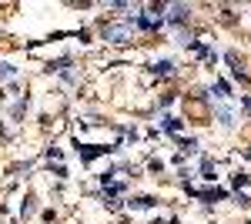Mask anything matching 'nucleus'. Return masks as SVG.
Here are the masks:
<instances>
[{
  "mask_svg": "<svg viewBox=\"0 0 251 224\" xmlns=\"http://www.w3.org/2000/svg\"><path fill=\"white\" fill-rule=\"evenodd\" d=\"M131 24H107L104 27V40L107 44H131Z\"/></svg>",
  "mask_w": 251,
  "mask_h": 224,
  "instance_id": "1",
  "label": "nucleus"
},
{
  "mask_svg": "<svg viewBox=\"0 0 251 224\" xmlns=\"http://www.w3.org/2000/svg\"><path fill=\"white\" fill-rule=\"evenodd\" d=\"M164 10H168V20H171V24H184L188 14H191L184 3H171V7H164Z\"/></svg>",
  "mask_w": 251,
  "mask_h": 224,
  "instance_id": "2",
  "label": "nucleus"
},
{
  "mask_svg": "<svg viewBox=\"0 0 251 224\" xmlns=\"http://www.w3.org/2000/svg\"><path fill=\"white\" fill-rule=\"evenodd\" d=\"M214 117H218L225 127H234V111H231V107H218V111H214Z\"/></svg>",
  "mask_w": 251,
  "mask_h": 224,
  "instance_id": "3",
  "label": "nucleus"
},
{
  "mask_svg": "<svg viewBox=\"0 0 251 224\" xmlns=\"http://www.w3.org/2000/svg\"><path fill=\"white\" fill-rule=\"evenodd\" d=\"M107 148H77V154L84 157V161H91V157H97V154H104Z\"/></svg>",
  "mask_w": 251,
  "mask_h": 224,
  "instance_id": "4",
  "label": "nucleus"
},
{
  "mask_svg": "<svg viewBox=\"0 0 251 224\" xmlns=\"http://www.w3.org/2000/svg\"><path fill=\"white\" fill-rule=\"evenodd\" d=\"M171 71H174L171 60H157V64H154V74H171Z\"/></svg>",
  "mask_w": 251,
  "mask_h": 224,
  "instance_id": "5",
  "label": "nucleus"
},
{
  "mask_svg": "<svg viewBox=\"0 0 251 224\" xmlns=\"http://www.w3.org/2000/svg\"><path fill=\"white\" fill-rule=\"evenodd\" d=\"M161 127H164V131H177V127H181V121H177V117H164V121H161Z\"/></svg>",
  "mask_w": 251,
  "mask_h": 224,
  "instance_id": "6",
  "label": "nucleus"
},
{
  "mask_svg": "<svg viewBox=\"0 0 251 224\" xmlns=\"http://www.w3.org/2000/svg\"><path fill=\"white\" fill-rule=\"evenodd\" d=\"M131 207H154V198H137V201H131Z\"/></svg>",
  "mask_w": 251,
  "mask_h": 224,
  "instance_id": "7",
  "label": "nucleus"
},
{
  "mask_svg": "<svg viewBox=\"0 0 251 224\" xmlns=\"http://www.w3.org/2000/svg\"><path fill=\"white\" fill-rule=\"evenodd\" d=\"M14 74H17V71H14L10 64H0V80H7V77H14Z\"/></svg>",
  "mask_w": 251,
  "mask_h": 224,
  "instance_id": "8",
  "label": "nucleus"
},
{
  "mask_svg": "<svg viewBox=\"0 0 251 224\" xmlns=\"http://www.w3.org/2000/svg\"><path fill=\"white\" fill-rule=\"evenodd\" d=\"M201 177H204V181H211V177H214V168H211V161H204V168H201Z\"/></svg>",
  "mask_w": 251,
  "mask_h": 224,
  "instance_id": "9",
  "label": "nucleus"
},
{
  "mask_svg": "<svg viewBox=\"0 0 251 224\" xmlns=\"http://www.w3.org/2000/svg\"><path fill=\"white\" fill-rule=\"evenodd\" d=\"M214 91H218V97H228V84H225V80H218V87H214Z\"/></svg>",
  "mask_w": 251,
  "mask_h": 224,
  "instance_id": "10",
  "label": "nucleus"
},
{
  "mask_svg": "<svg viewBox=\"0 0 251 224\" xmlns=\"http://www.w3.org/2000/svg\"><path fill=\"white\" fill-rule=\"evenodd\" d=\"M245 111H251V97H245Z\"/></svg>",
  "mask_w": 251,
  "mask_h": 224,
  "instance_id": "11",
  "label": "nucleus"
}]
</instances>
